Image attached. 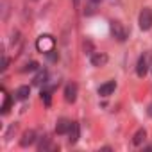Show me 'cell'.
I'll return each mask as SVG.
<instances>
[{"label": "cell", "instance_id": "obj_1", "mask_svg": "<svg viewBox=\"0 0 152 152\" xmlns=\"http://www.w3.org/2000/svg\"><path fill=\"white\" fill-rule=\"evenodd\" d=\"M56 47V39L50 36V34H41L38 39H36V50L41 52V54H48L52 52Z\"/></svg>", "mask_w": 152, "mask_h": 152}, {"label": "cell", "instance_id": "obj_2", "mask_svg": "<svg viewBox=\"0 0 152 152\" xmlns=\"http://www.w3.org/2000/svg\"><path fill=\"white\" fill-rule=\"evenodd\" d=\"M150 59H152V54L150 52H143L136 63V73H138V77H145L148 68H150Z\"/></svg>", "mask_w": 152, "mask_h": 152}, {"label": "cell", "instance_id": "obj_3", "mask_svg": "<svg viewBox=\"0 0 152 152\" xmlns=\"http://www.w3.org/2000/svg\"><path fill=\"white\" fill-rule=\"evenodd\" d=\"M140 29L141 31H150L152 29V9L143 7L140 13Z\"/></svg>", "mask_w": 152, "mask_h": 152}, {"label": "cell", "instance_id": "obj_4", "mask_svg": "<svg viewBox=\"0 0 152 152\" xmlns=\"http://www.w3.org/2000/svg\"><path fill=\"white\" fill-rule=\"evenodd\" d=\"M64 100L68 104H73L75 100H77V84L75 83H68L64 86Z\"/></svg>", "mask_w": 152, "mask_h": 152}, {"label": "cell", "instance_id": "obj_5", "mask_svg": "<svg viewBox=\"0 0 152 152\" xmlns=\"http://www.w3.org/2000/svg\"><path fill=\"white\" fill-rule=\"evenodd\" d=\"M111 32H113V36L118 39V41H124L125 38H127V32H125V29L122 27V23L120 22H111Z\"/></svg>", "mask_w": 152, "mask_h": 152}, {"label": "cell", "instance_id": "obj_6", "mask_svg": "<svg viewBox=\"0 0 152 152\" xmlns=\"http://www.w3.org/2000/svg\"><path fill=\"white\" fill-rule=\"evenodd\" d=\"M79 136H81L79 124H77V122H72V127H70V131H68V141H70L72 145H75V143H77V140H79Z\"/></svg>", "mask_w": 152, "mask_h": 152}, {"label": "cell", "instance_id": "obj_7", "mask_svg": "<svg viewBox=\"0 0 152 152\" xmlns=\"http://www.w3.org/2000/svg\"><path fill=\"white\" fill-rule=\"evenodd\" d=\"M47 79H48V72L39 68L38 73H36V77L32 79V84H34V86H45V84H47Z\"/></svg>", "mask_w": 152, "mask_h": 152}, {"label": "cell", "instance_id": "obj_8", "mask_svg": "<svg viewBox=\"0 0 152 152\" xmlns=\"http://www.w3.org/2000/svg\"><path fill=\"white\" fill-rule=\"evenodd\" d=\"M115 88H116V83H115V81H109V83H106V84H102V86L99 88V95H100V97H109V95L115 91Z\"/></svg>", "mask_w": 152, "mask_h": 152}, {"label": "cell", "instance_id": "obj_9", "mask_svg": "<svg viewBox=\"0 0 152 152\" xmlns=\"http://www.w3.org/2000/svg\"><path fill=\"white\" fill-rule=\"evenodd\" d=\"M70 127H72V122L66 120V118H61V120L57 122V125H56V132H57V134H68Z\"/></svg>", "mask_w": 152, "mask_h": 152}, {"label": "cell", "instance_id": "obj_10", "mask_svg": "<svg viewBox=\"0 0 152 152\" xmlns=\"http://www.w3.org/2000/svg\"><path fill=\"white\" fill-rule=\"evenodd\" d=\"M36 141V132L34 131H27V132H23V136H22V140H20V145L22 147H29V145H32Z\"/></svg>", "mask_w": 152, "mask_h": 152}, {"label": "cell", "instance_id": "obj_11", "mask_svg": "<svg viewBox=\"0 0 152 152\" xmlns=\"http://www.w3.org/2000/svg\"><path fill=\"white\" fill-rule=\"evenodd\" d=\"M91 64L93 66H104L106 63H107V56L106 54H102V52H97V54H93L91 56Z\"/></svg>", "mask_w": 152, "mask_h": 152}, {"label": "cell", "instance_id": "obj_12", "mask_svg": "<svg viewBox=\"0 0 152 152\" xmlns=\"http://www.w3.org/2000/svg\"><path fill=\"white\" fill-rule=\"evenodd\" d=\"M50 148H56V147L50 143V138H48V136H41V138H39V143H38V150H39V152H47V150H50Z\"/></svg>", "mask_w": 152, "mask_h": 152}, {"label": "cell", "instance_id": "obj_13", "mask_svg": "<svg viewBox=\"0 0 152 152\" xmlns=\"http://www.w3.org/2000/svg\"><path fill=\"white\" fill-rule=\"evenodd\" d=\"M145 138H147V131H145V129H138V131L134 132V136H132V145L140 147V145L145 141Z\"/></svg>", "mask_w": 152, "mask_h": 152}, {"label": "cell", "instance_id": "obj_14", "mask_svg": "<svg viewBox=\"0 0 152 152\" xmlns=\"http://www.w3.org/2000/svg\"><path fill=\"white\" fill-rule=\"evenodd\" d=\"M15 95H16V99H18V100H27V99H29V95H31V88H29V86H20V88L16 90V93H15Z\"/></svg>", "mask_w": 152, "mask_h": 152}, {"label": "cell", "instance_id": "obj_15", "mask_svg": "<svg viewBox=\"0 0 152 152\" xmlns=\"http://www.w3.org/2000/svg\"><path fill=\"white\" fill-rule=\"evenodd\" d=\"M50 95H52V90H43L41 91V100L45 102V106H50Z\"/></svg>", "mask_w": 152, "mask_h": 152}, {"label": "cell", "instance_id": "obj_16", "mask_svg": "<svg viewBox=\"0 0 152 152\" xmlns=\"http://www.w3.org/2000/svg\"><path fill=\"white\" fill-rule=\"evenodd\" d=\"M34 70H39V64L36 61H31L29 64H25V68H22V72H34Z\"/></svg>", "mask_w": 152, "mask_h": 152}, {"label": "cell", "instance_id": "obj_17", "mask_svg": "<svg viewBox=\"0 0 152 152\" xmlns=\"http://www.w3.org/2000/svg\"><path fill=\"white\" fill-rule=\"evenodd\" d=\"M9 106H11V97L6 95V100H4V106H2V115H6L9 111Z\"/></svg>", "mask_w": 152, "mask_h": 152}, {"label": "cell", "instance_id": "obj_18", "mask_svg": "<svg viewBox=\"0 0 152 152\" xmlns=\"http://www.w3.org/2000/svg\"><path fill=\"white\" fill-rule=\"evenodd\" d=\"M16 129H18V125H16V124H13V125L9 127V131H7L6 138H7V140H11V134H13V132H16Z\"/></svg>", "mask_w": 152, "mask_h": 152}, {"label": "cell", "instance_id": "obj_19", "mask_svg": "<svg viewBox=\"0 0 152 152\" xmlns=\"http://www.w3.org/2000/svg\"><path fill=\"white\" fill-rule=\"evenodd\" d=\"M7 66H9V57H6V56H4V59H2V72H6V70H7Z\"/></svg>", "mask_w": 152, "mask_h": 152}, {"label": "cell", "instance_id": "obj_20", "mask_svg": "<svg viewBox=\"0 0 152 152\" xmlns=\"http://www.w3.org/2000/svg\"><path fill=\"white\" fill-rule=\"evenodd\" d=\"M47 56H48V59H50V61H57V54H56L54 50H52V52H48Z\"/></svg>", "mask_w": 152, "mask_h": 152}, {"label": "cell", "instance_id": "obj_21", "mask_svg": "<svg viewBox=\"0 0 152 152\" xmlns=\"http://www.w3.org/2000/svg\"><path fill=\"white\" fill-rule=\"evenodd\" d=\"M147 113H148V116H152V104H150V106L147 107Z\"/></svg>", "mask_w": 152, "mask_h": 152}, {"label": "cell", "instance_id": "obj_22", "mask_svg": "<svg viewBox=\"0 0 152 152\" xmlns=\"http://www.w3.org/2000/svg\"><path fill=\"white\" fill-rule=\"evenodd\" d=\"M79 2H81V0H73V6L77 7V6H79Z\"/></svg>", "mask_w": 152, "mask_h": 152}, {"label": "cell", "instance_id": "obj_23", "mask_svg": "<svg viewBox=\"0 0 152 152\" xmlns=\"http://www.w3.org/2000/svg\"><path fill=\"white\" fill-rule=\"evenodd\" d=\"M91 2H93V4H99V2H100V0H91Z\"/></svg>", "mask_w": 152, "mask_h": 152}, {"label": "cell", "instance_id": "obj_24", "mask_svg": "<svg viewBox=\"0 0 152 152\" xmlns=\"http://www.w3.org/2000/svg\"><path fill=\"white\" fill-rule=\"evenodd\" d=\"M148 150H152V145H150V147H148Z\"/></svg>", "mask_w": 152, "mask_h": 152}]
</instances>
